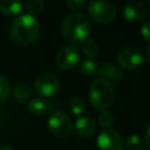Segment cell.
<instances>
[{
  "label": "cell",
  "instance_id": "6da1fadb",
  "mask_svg": "<svg viewBox=\"0 0 150 150\" xmlns=\"http://www.w3.org/2000/svg\"><path fill=\"white\" fill-rule=\"evenodd\" d=\"M12 40L20 45L27 46L33 43L40 35V23L38 19L29 14H21L13 20L9 28Z\"/></svg>",
  "mask_w": 150,
  "mask_h": 150
},
{
  "label": "cell",
  "instance_id": "ffe728a7",
  "mask_svg": "<svg viewBox=\"0 0 150 150\" xmlns=\"http://www.w3.org/2000/svg\"><path fill=\"white\" fill-rule=\"evenodd\" d=\"M98 124L104 129H110V127L114 124V115L109 110H102L98 115Z\"/></svg>",
  "mask_w": 150,
  "mask_h": 150
},
{
  "label": "cell",
  "instance_id": "9a60e30c",
  "mask_svg": "<svg viewBox=\"0 0 150 150\" xmlns=\"http://www.w3.org/2000/svg\"><path fill=\"white\" fill-rule=\"evenodd\" d=\"M13 96L16 102L23 103L28 101V98L32 96V88L27 83H19L15 86L13 90Z\"/></svg>",
  "mask_w": 150,
  "mask_h": 150
},
{
  "label": "cell",
  "instance_id": "8fae6325",
  "mask_svg": "<svg viewBox=\"0 0 150 150\" xmlns=\"http://www.w3.org/2000/svg\"><path fill=\"white\" fill-rule=\"evenodd\" d=\"M73 128L75 129V134L83 139H88L90 138L96 130V125L94 120L90 116H81L76 120L75 125H73Z\"/></svg>",
  "mask_w": 150,
  "mask_h": 150
},
{
  "label": "cell",
  "instance_id": "44dd1931",
  "mask_svg": "<svg viewBox=\"0 0 150 150\" xmlns=\"http://www.w3.org/2000/svg\"><path fill=\"white\" fill-rule=\"evenodd\" d=\"M69 109L74 115H81L86 109V102L81 97H74L69 101Z\"/></svg>",
  "mask_w": 150,
  "mask_h": 150
},
{
  "label": "cell",
  "instance_id": "7402d4cb",
  "mask_svg": "<svg viewBox=\"0 0 150 150\" xmlns=\"http://www.w3.org/2000/svg\"><path fill=\"white\" fill-rule=\"evenodd\" d=\"M11 91H12V88H11L9 81L2 75H0V103L5 102L9 97Z\"/></svg>",
  "mask_w": 150,
  "mask_h": 150
},
{
  "label": "cell",
  "instance_id": "484cf974",
  "mask_svg": "<svg viewBox=\"0 0 150 150\" xmlns=\"http://www.w3.org/2000/svg\"><path fill=\"white\" fill-rule=\"evenodd\" d=\"M0 150H13V148L9 146V145H6V144H1L0 145Z\"/></svg>",
  "mask_w": 150,
  "mask_h": 150
},
{
  "label": "cell",
  "instance_id": "30bf717a",
  "mask_svg": "<svg viewBox=\"0 0 150 150\" xmlns=\"http://www.w3.org/2000/svg\"><path fill=\"white\" fill-rule=\"evenodd\" d=\"M123 15L128 21L139 22L148 15V7L143 1H130L123 7Z\"/></svg>",
  "mask_w": 150,
  "mask_h": 150
},
{
  "label": "cell",
  "instance_id": "277c9868",
  "mask_svg": "<svg viewBox=\"0 0 150 150\" xmlns=\"http://www.w3.org/2000/svg\"><path fill=\"white\" fill-rule=\"evenodd\" d=\"M88 13L95 22L101 25H108L116 19L117 9L116 6L110 1L97 0L91 1L88 5Z\"/></svg>",
  "mask_w": 150,
  "mask_h": 150
},
{
  "label": "cell",
  "instance_id": "2e32d148",
  "mask_svg": "<svg viewBox=\"0 0 150 150\" xmlns=\"http://www.w3.org/2000/svg\"><path fill=\"white\" fill-rule=\"evenodd\" d=\"M81 50L88 59H93L98 54V45L91 39H86L84 41H82Z\"/></svg>",
  "mask_w": 150,
  "mask_h": 150
},
{
  "label": "cell",
  "instance_id": "7c38bea8",
  "mask_svg": "<svg viewBox=\"0 0 150 150\" xmlns=\"http://www.w3.org/2000/svg\"><path fill=\"white\" fill-rule=\"evenodd\" d=\"M97 73H100V75H102V79H105L108 81H110V80L118 81L123 77V71L115 64H111L108 62L98 64Z\"/></svg>",
  "mask_w": 150,
  "mask_h": 150
},
{
  "label": "cell",
  "instance_id": "52a82bcc",
  "mask_svg": "<svg viewBox=\"0 0 150 150\" xmlns=\"http://www.w3.org/2000/svg\"><path fill=\"white\" fill-rule=\"evenodd\" d=\"M143 60H144V56L142 50L135 46L124 47L118 52V55H117V61L120 66L128 70H134L139 68L143 63Z\"/></svg>",
  "mask_w": 150,
  "mask_h": 150
},
{
  "label": "cell",
  "instance_id": "5bb4252c",
  "mask_svg": "<svg viewBox=\"0 0 150 150\" xmlns=\"http://www.w3.org/2000/svg\"><path fill=\"white\" fill-rule=\"evenodd\" d=\"M23 8V4L21 1H8L0 0V12L5 15H16Z\"/></svg>",
  "mask_w": 150,
  "mask_h": 150
},
{
  "label": "cell",
  "instance_id": "d6986e66",
  "mask_svg": "<svg viewBox=\"0 0 150 150\" xmlns=\"http://www.w3.org/2000/svg\"><path fill=\"white\" fill-rule=\"evenodd\" d=\"M124 145L128 150H143L144 149L143 139L138 135H130L125 139Z\"/></svg>",
  "mask_w": 150,
  "mask_h": 150
},
{
  "label": "cell",
  "instance_id": "9c48e42d",
  "mask_svg": "<svg viewBox=\"0 0 150 150\" xmlns=\"http://www.w3.org/2000/svg\"><path fill=\"white\" fill-rule=\"evenodd\" d=\"M98 150H123L124 141L118 131L114 129H103L96 139Z\"/></svg>",
  "mask_w": 150,
  "mask_h": 150
},
{
  "label": "cell",
  "instance_id": "8992f818",
  "mask_svg": "<svg viewBox=\"0 0 150 150\" xmlns=\"http://www.w3.org/2000/svg\"><path fill=\"white\" fill-rule=\"evenodd\" d=\"M34 88L41 97H53L59 91L60 80L52 71H42L34 80Z\"/></svg>",
  "mask_w": 150,
  "mask_h": 150
},
{
  "label": "cell",
  "instance_id": "5b68a950",
  "mask_svg": "<svg viewBox=\"0 0 150 150\" xmlns=\"http://www.w3.org/2000/svg\"><path fill=\"white\" fill-rule=\"evenodd\" d=\"M47 127L50 134L60 139L68 137L73 131V122L61 110H54L48 115Z\"/></svg>",
  "mask_w": 150,
  "mask_h": 150
},
{
  "label": "cell",
  "instance_id": "cb8c5ba5",
  "mask_svg": "<svg viewBox=\"0 0 150 150\" xmlns=\"http://www.w3.org/2000/svg\"><path fill=\"white\" fill-rule=\"evenodd\" d=\"M139 33L146 40V41H150V22L149 20H145L142 26H141V29H139Z\"/></svg>",
  "mask_w": 150,
  "mask_h": 150
},
{
  "label": "cell",
  "instance_id": "603a6c76",
  "mask_svg": "<svg viewBox=\"0 0 150 150\" xmlns=\"http://www.w3.org/2000/svg\"><path fill=\"white\" fill-rule=\"evenodd\" d=\"M67 6L71 11H75V13H77V11H82L87 6V1L86 0H69L67 1Z\"/></svg>",
  "mask_w": 150,
  "mask_h": 150
},
{
  "label": "cell",
  "instance_id": "ac0fdd59",
  "mask_svg": "<svg viewBox=\"0 0 150 150\" xmlns=\"http://www.w3.org/2000/svg\"><path fill=\"white\" fill-rule=\"evenodd\" d=\"M26 9H27V14L35 16L36 14L41 13L43 7H45V2L42 0H28L25 4Z\"/></svg>",
  "mask_w": 150,
  "mask_h": 150
},
{
  "label": "cell",
  "instance_id": "e0dca14e",
  "mask_svg": "<svg viewBox=\"0 0 150 150\" xmlns=\"http://www.w3.org/2000/svg\"><path fill=\"white\" fill-rule=\"evenodd\" d=\"M97 68H98L97 62H95L91 59H87L81 62V64L79 67V71L81 75L89 77V76H93L95 73H97Z\"/></svg>",
  "mask_w": 150,
  "mask_h": 150
},
{
  "label": "cell",
  "instance_id": "4fadbf2b",
  "mask_svg": "<svg viewBox=\"0 0 150 150\" xmlns=\"http://www.w3.org/2000/svg\"><path fill=\"white\" fill-rule=\"evenodd\" d=\"M52 109V105L48 101H46L45 98H33L28 102V110L33 114V115H45L47 112H49V110Z\"/></svg>",
  "mask_w": 150,
  "mask_h": 150
},
{
  "label": "cell",
  "instance_id": "3957f363",
  "mask_svg": "<svg viewBox=\"0 0 150 150\" xmlns=\"http://www.w3.org/2000/svg\"><path fill=\"white\" fill-rule=\"evenodd\" d=\"M114 86L110 81L105 79H96L89 90V100L94 108L100 110H105L109 108L114 101Z\"/></svg>",
  "mask_w": 150,
  "mask_h": 150
},
{
  "label": "cell",
  "instance_id": "d4e9b609",
  "mask_svg": "<svg viewBox=\"0 0 150 150\" xmlns=\"http://www.w3.org/2000/svg\"><path fill=\"white\" fill-rule=\"evenodd\" d=\"M150 130V128L148 127L146 129H145V131H144V142H145V144H146V146H150V141H149V131Z\"/></svg>",
  "mask_w": 150,
  "mask_h": 150
},
{
  "label": "cell",
  "instance_id": "ba28073f",
  "mask_svg": "<svg viewBox=\"0 0 150 150\" xmlns=\"http://www.w3.org/2000/svg\"><path fill=\"white\" fill-rule=\"evenodd\" d=\"M80 61V50L74 45H66L61 47L55 56V62L59 68L63 70L73 69Z\"/></svg>",
  "mask_w": 150,
  "mask_h": 150
},
{
  "label": "cell",
  "instance_id": "7a4b0ae2",
  "mask_svg": "<svg viewBox=\"0 0 150 150\" xmlns=\"http://www.w3.org/2000/svg\"><path fill=\"white\" fill-rule=\"evenodd\" d=\"M90 32V21L82 13H71L67 15L61 23V33L69 42L84 41Z\"/></svg>",
  "mask_w": 150,
  "mask_h": 150
}]
</instances>
